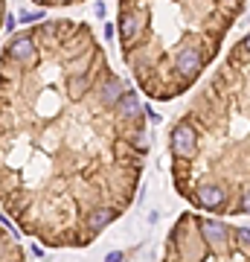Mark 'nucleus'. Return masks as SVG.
<instances>
[{
  "instance_id": "5",
  "label": "nucleus",
  "mask_w": 250,
  "mask_h": 262,
  "mask_svg": "<svg viewBox=\"0 0 250 262\" xmlns=\"http://www.w3.org/2000/svg\"><path fill=\"white\" fill-rule=\"evenodd\" d=\"M195 204L218 213V210H224V204H227V189L218 187V184H201V187L195 189Z\"/></svg>"
},
{
  "instance_id": "6",
  "label": "nucleus",
  "mask_w": 250,
  "mask_h": 262,
  "mask_svg": "<svg viewBox=\"0 0 250 262\" xmlns=\"http://www.w3.org/2000/svg\"><path fill=\"white\" fill-rule=\"evenodd\" d=\"M120 215V207H111V204H99L93 207L90 215H87V227H90V233H99V230H105V227L111 225L113 219Z\"/></svg>"
},
{
  "instance_id": "12",
  "label": "nucleus",
  "mask_w": 250,
  "mask_h": 262,
  "mask_svg": "<svg viewBox=\"0 0 250 262\" xmlns=\"http://www.w3.org/2000/svg\"><path fill=\"white\" fill-rule=\"evenodd\" d=\"M215 3H233V0H215Z\"/></svg>"
},
{
  "instance_id": "2",
  "label": "nucleus",
  "mask_w": 250,
  "mask_h": 262,
  "mask_svg": "<svg viewBox=\"0 0 250 262\" xmlns=\"http://www.w3.org/2000/svg\"><path fill=\"white\" fill-rule=\"evenodd\" d=\"M195 225H198V230H201V236H204V242L210 245V248H215V251L230 248V236H233L230 225H224L218 219H204V222L195 219Z\"/></svg>"
},
{
  "instance_id": "1",
  "label": "nucleus",
  "mask_w": 250,
  "mask_h": 262,
  "mask_svg": "<svg viewBox=\"0 0 250 262\" xmlns=\"http://www.w3.org/2000/svg\"><path fill=\"white\" fill-rule=\"evenodd\" d=\"M169 149H172V155H175L177 163H186V160L195 158V151H198V131H195V125L186 120V117L172 128Z\"/></svg>"
},
{
  "instance_id": "11",
  "label": "nucleus",
  "mask_w": 250,
  "mask_h": 262,
  "mask_svg": "<svg viewBox=\"0 0 250 262\" xmlns=\"http://www.w3.org/2000/svg\"><path fill=\"white\" fill-rule=\"evenodd\" d=\"M105 262H122V251H113V253H111V256H108Z\"/></svg>"
},
{
  "instance_id": "8",
  "label": "nucleus",
  "mask_w": 250,
  "mask_h": 262,
  "mask_svg": "<svg viewBox=\"0 0 250 262\" xmlns=\"http://www.w3.org/2000/svg\"><path fill=\"white\" fill-rule=\"evenodd\" d=\"M233 210H239V213H247L250 215V189H244L239 195V204L233 207Z\"/></svg>"
},
{
  "instance_id": "4",
  "label": "nucleus",
  "mask_w": 250,
  "mask_h": 262,
  "mask_svg": "<svg viewBox=\"0 0 250 262\" xmlns=\"http://www.w3.org/2000/svg\"><path fill=\"white\" fill-rule=\"evenodd\" d=\"M113 111H117V117H120L125 125H137V122H143V114H146V108L140 105V96L137 91H125V94L120 96V102L113 105Z\"/></svg>"
},
{
  "instance_id": "3",
  "label": "nucleus",
  "mask_w": 250,
  "mask_h": 262,
  "mask_svg": "<svg viewBox=\"0 0 250 262\" xmlns=\"http://www.w3.org/2000/svg\"><path fill=\"white\" fill-rule=\"evenodd\" d=\"M35 50H38L35 29H29V32H18V35H12V41L6 44V50H3V56L12 58V61H29V58L35 56Z\"/></svg>"
},
{
  "instance_id": "7",
  "label": "nucleus",
  "mask_w": 250,
  "mask_h": 262,
  "mask_svg": "<svg viewBox=\"0 0 250 262\" xmlns=\"http://www.w3.org/2000/svg\"><path fill=\"white\" fill-rule=\"evenodd\" d=\"M233 239H236V245H239L241 251H250V227H236Z\"/></svg>"
},
{
  "instance_id": "9",
  "label": "nucleus",
  "mask_w": 250,
  "mask_h": 262,
  "mask_svg": "<svg viewBox=\"0 0 250 262\" xmlns=\"http://www.w3.org/2000/svg\"><path fill=\"white\" fill-rule=\"evenodd\" d=\"M15 24H18V20H15V15H9V12H6V18H3V27L12 32V29H15Z\"/></svg>"
},
{
  "instance_id": "10",
  "label": "nucleus",
  "mask_w": 250,
  "mask_h": 262,
  "mask_svg": "<svg viewBox=\"0 0 250 262\" xmlns=\"http://www.w3.org/2000/svg\"><path fill=\"white\" fill-rule=\"evenodd\" d=\"M241 50H244V53H247V56H250V32H247V35H244V38H241Z\"/></svg>"
}]
</instances>
